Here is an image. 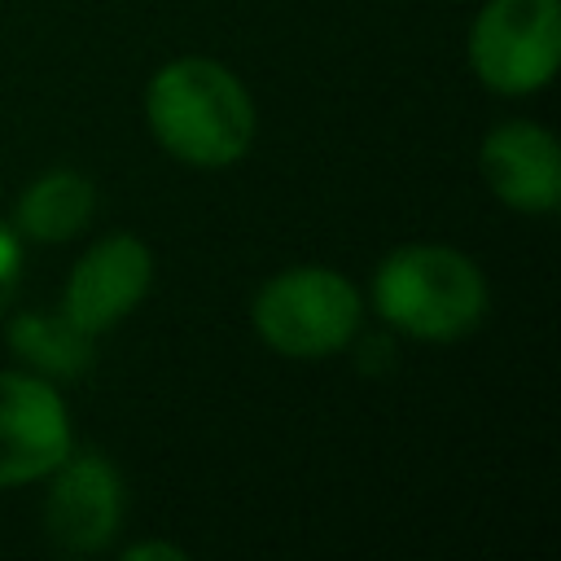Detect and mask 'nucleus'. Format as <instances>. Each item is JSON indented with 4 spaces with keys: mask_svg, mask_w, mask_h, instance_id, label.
Here are the masks:
<instances>
[{
    "mask_svg": "<svg viewBox=\"0 0 561 561\" xmlns=\"http://www.w3.org/2000/svg\"><path fill=\"white\" fill-rule=\"evenodd\" d=\"M145 114L167 153L188 167H228L254 140L245 83L210 57H175L145 88Z\"/></svg>",
    "mask_w": 561,
    "mask_h": 561,
    "instance_id": "obj_1",
    "label": "nucleus"
},
{
    "mask_svg": "<svg viewBox=\"0 0 561 561\" xmlns=\"http://www.w3.org/2000/svg\"><path fill=\"white\" fill-rule=\"evenodd\" d=\"M373 302L399 333L421 342H451L482 320L486 280L469 254L438 241H416L381 259L373 276Z\"/></svg>",
    "mask_w": 561,
    "mask_h": 561,
    "instance_id": "obj_2",
    "label": "nucleus"
},
{
    "mask_svg": "<svg viewBox=\"0 0 561 561\" xmlns=\"http://www.w3.org/2000/svg\"><path fill=\"white\" fill-rule=\"evenodd\" d=\"M254 329L285 359H324L355 337L359 294L333 267H285L254 294Z\"/></svg>",
    "mask_w": 561,
    "mask_h": 561,
    "instance_id": "obj_3",
    "label": "nucleus"
},
{
    "mask_svg": "<svg viewBox=\"0 0 561 561\" xmlns=\"http://www.w3.org/2000/svg\"><path fill=\"white\" fill-rule=\"evenodd\" d=\"M561 61L557 0H486L469 31L473 75L504 96L539 92Z\"/></svg>",
    "mask_w": 561,
    "mask_h": 561,
    "instance_id": "obj_4",
    "label": "nucleus"
},
{
    "mask_svg": "<svg viewBox=\"0 0 561 561\" xmlns=\"http://www.w3.org/2000/svg\"><path fill=\"white\" fill-rule=\"evenodd\" d=\"M70 451L61 394L35 373H0V486L48 478Z\"/></svg>",
    "mask_w": 561,
    "mask_h": 561,
    "instance_id": "obj_5",
    "label": "nucleus"
},
{
    "mask_svg": "<svg viewBox=\"0 0 561 561\" xmlns=\"http://www.w3.org/2000/svg\"><path fill=\"white\" fill-rule=\"evenodd\" d=\"M153 280V254L140 237L131 232H110L96 245H88L79 254V263L70 267L66 294H61V311L83 329V333H105L114 329L145 294Z\"/></svg>",
    "mask_w": 561,
    "mask_h": 561,
    "instance_id": "obj_6",
    "label": "nucleus"
},
{
    "mask_svg": "<svg viewBox=\"0 0 561 561\" xmlns=\"http://www.w3.org/2000/svg\"><path fill=\"white\" fill-rule=\"evenodd\" d=\"M44 526L61 552L105 548L114 539V530L123 526L118 469L96 451H79V456L66 451L53 469V486L44 500Z\"/></svg>",
    "mask_w": 561,
    "mask_h": 561,
    "instance_id": "obj_7",
    "label": "nucleus"
},
{
    "mask_svg": "<svg viewBox=\"0 0 561 561\" xmlns=\"http://www.w3.org/2000/svg\"><path fill=\"white\" fill-rule=\"evenodd\" d=\"M478 171L486 188L522 215H548L561 202V149L552 131L530 118L491 127L478 149Z\"/></svg>",
    "mask_w": 561,
    "mask_h": 561,
    "instance_id": "obj_8",
    "label": "nucleus"
},
{
    "mask_svg": "<svg viewBox=\"0 0 561 561\" xmlns=\"http://www.w3.org/2000/svg\"><path fill=\"white\" fill-rule=\"evenodd\" d=\"M92 210H96V184L83 171L57 167L26 184V193L18 197V210H13V228H18V237L57 245V241H70L75 232H83Z\"/></svg>",
    "mask_w": 561,
    "mask_h": 561,
    "instance_id": "obj_9",
    "label": "nucleus"
},
{
    "mask_svg": "<svg viewBox=\"0 0 561 561\" xmlns=\"http://www.w3.org/2000/svg\"><path fill=\"white\" fill-rule=\"evenodd\" d=\"M9 346L26 368L44 377H79L92 364V333H83L61 307L13 316Z\"/></svg>",
    "mask_w": 561,
    "mask_h": 561,
    "instance_id": "obj_10",
    "label": "nucleus"
},
{
    "mask_svg": "<svg viewBox=\"0 0 561 561\" xmlns=\"http://www.w3.org/2000/svg\"><path fill=\"white\" fill-rule=\"evenodd\" d=\"M18 276H22V237H18V228L0 224V311L13 302Z\"/></svg>",
    "mask_w": 561,
    "mask_h": 561,
    "instance_id": "obj_11",
    "label": "nucleus"
},
{
    "mask_svg": "<svg viewBox=\"0 0 561 561\" xmlns=\"http://www.w3.org/2000/svg\"><path fill=\"white\" fill-rule=\"evenodd\" d=\"M123 557L127 561H184L188 552L180 543H131Z\"/></svg>",
    "mask_w": 561,
    "mask_h": 561,
    "instance_id": "obj_12",
    "label": "nucleus"
}]
</instances>
